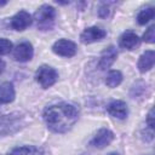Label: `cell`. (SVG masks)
I'll return each mask as SVG.
<instances>
[{
    "mask_svg": "<svg viewBox=\"0 0 155 155\" xmlns=\"http://www.w3.org/2000/svg\"><path fill=\"white\" fill-rule=\"evenodd\" d=\"M44 121L47 127L56 133H64L71 130L79 119L78 109L69 103H58L44 110Z\"/></svg>",
    "mask_w": 155,
    "mask_h": 155,
    "instance_id": "6da1fadb",
    "label": "cell"
},
{
    "mask_svg": "<svg viewBox=\"0 0 155 155\" xmlns=\"http://www.w3.org/2000/svg\"><path fill=\"white\" fill-rule=\"evenodd\" d=\"M24 125L22 114H0V136H8L18 132Z\"/></svg>",
    "mask_w": 155,
    "mask_h": 155,
    "instance_id": "7a4b0ae2",
    "label": "cell"
},
{
    "mask_svg": "<svg viewBox=\"0 0 155 155\" xmlns=\"http://www.w3.org/2000/svg\"><path fill=\"white\" fill-rule=\"evenodd\" d=\"M54 18H56V10L53 6H51L48 4L41 5L34 15V19L40 30L50 29L54 22Z\"/></svg>",
    "mask_w": 155,
    "mask_h": 155,
    "instance_id": "3957f363",
    "label": "cell"
},
{
    "mask_svg": "<svg viewBox=\"0 0 155 155\" xmlns=\"http://www.w3.org/2000/svg\"><path fill=\"white\" fill-rule=\"evenodd\" d=\"M35 80L42 88H48L58 80V73L50 65H41L35 73Z\"/></svg>",
    "mask_w": 155,
    "mask_h": 155,
    "instance_id": "277c9868",
    "label": "cell"
},
{
    "mask_svg": "<svg viewBox=\"0 0 155 155\" xmlns=\"http://www.w3.org/2000/svg\"><path fill=\"white\" fill-rule=\"evenodd\" d=\"M52 51L61 56V57H73L75 56L78 48L75 42H73L71 40H67V39H59L57 40L53 45H52Z\"/></svg>",
    "mask_w": 155,
    "mask_h": 155,
    "instance_id": "5b68a950",
    "label": "cell"
},
{
    "mask_svg": "<svg viewBox=\"0 0 155 155\" xmlns=\"http://www.w3.org/2000/svg\"><path fill=\"white\" fill-rule=\"evenodd\" d=\"M107 36V31L99 27H90L86 28L81 35H80V40L84 44H92L96 41H101Z\"/></svg>",
    "mask_w": 155,
    "mask_h": 155,
    "instance_id": "8992f818",
    "label": "cell"
},
{
    "mask_svg": "<svg viewBox=\"0 0 155 155\" xmlns=\"http://www.w3.org/2000/svg\"><path fill=\"white\" fill-rule=\"evenodd\" d=\"M34 48L33 45L28 41H23L18 44L13 50V58L17 62H28L33 58Z\"/></svg>",
    "mask_w": 155,
    "mask_h": 155,
    "instance_id": "52a82bcc",
    "label": "cell"
},
{
    "mask_svg": "<svg viewBox=\"0 0 155 155\" xmlns=\"http://www.w3.org/2000/svg\"><path fill=\"white\" fill-rule=\"evenodd\" d=\"M114 139V133L109 130V128H101L94 137L91 140V145H93L94 148L98 149H103L105 147H108Z\"/></svg>",
    "mask_w": 155,
    "mask_h": 155,
    "instance_id": "ba28073f",
    "label": "cell"
},
{
    "mask_svg": "<svg viewBox=\"0 0 155 155\" xmlns=\"http://www.w3.org/2000/svg\"><path fill=\"white\" fill-rule=\"evenodd\" d=\"M31 22L33 18L29 15V12L22 10L11 18V28L15 30H24L31 24Z\"/></svg>",
    "mask_w": 155,
    "mask_h": 155,
    "instance_id": "9c48e42d",
    "label": "cell"
},
{
    "mask_svg": "<svg viewBox=\"0 0 155 155\" xmlns=\"http://www.w3.org/2000/svg\"><path fill=\"white\" fill-rule=\"evenodd\" d=\"M116 57H117V51H116V47L115 46L110 45L107 48H104L103 52H102V54H101L99 63H98L99 69L101 70H105L109 67H111L113 63L115 62Z\"/></svg>",
    "mask_w": 155,
    "mask_h": 155,
    "instance_id": "30bf717a",
    "label": "cell"
},
{
    "mask_svg": "<svg viewBox=\"0 0 155 155\" xmlns=\"http://www.w3.org/2000/svg\"><path fill=\"white\" fill-rule=\"evenodd\" d=\"M107 110L108 113L113 116V117H116V119H125L127 117V114H128V108H127V104L122 101H113L108 104L107 107Z\"/></svg>",
    "mask_w": 155,
    "mask_h": 155,
    "instance_id": "8fae6325",
    "label": "cell"
},
{
    "mask_svg": "<svg viewBox=\"0 0 155 155\" xmlns=\"http://www.w3.org/2000/svg\"><path fill=\"white\" fill-rule=\"evenodd\" d=\"M119 44L122 48L125 50H128V51H132L134 50L138 45H139V38L138 35L132 31V30H126L125 33H122V35L120 36V40H119Z\"/></svg>",
    "mask_w": 155,
    "mask_h": 155,
    "instance_id": "7c38bea8",
    "label": "cell"
},
{
    "mask_svg": "<svg viewBox=\"0 0 155 155\" xmlns=\"http://www.w3.org/2000/svg\"><path fill=\"white\" fill-rule=\"evenodd\" d=\"M15 97H16V92L12 82L10 81L2 82L0 85V104H8L13 102Z\"/></svg>",
    "mask_w": 155,
    "mask_h": 155,
    "instance_id": "4fadbf2b",
    "label": "cell"
},
{
    "mask_svg": "<svg viewBox=\"0 0 155 155\" xmlns=\"http://www.w3.org/2000/svg\"><path fill=\"white\" fill-rule=\"evenodd\" d=\"M154 62H155V52L153 50L145 51L138 59V69H139V71L140 73L149 71L154 67Z\"/></svg>",
    "mask_w": 155,
    "mask_h": 155,
    "instance_id": "5bb4252c",
    "label": "cell"
},
{
    "mask_svg": "<svg viewBox=\"0 0 155 155\" xmlns=\"http://www.w3.org/2000/svg\"><path fill=\"white\" fill-rule=\"evenodd\" d=\"M8 155H44V150L34 145H23L13 148Z\"/></svg>",
    "mask_w": 155,
    "mask_h": 155,
    "instance_id": "9a60e30c",
    "label": "cell"
},
{
    "mask_svg": "<svg viewBox=\"0 0 155 155\" xmlns=\"http://www.w3.org/2000/svg\"><path fill=\"white\" fill-rule=\"evenodd\" d=\"M122 74L120 70H110L107 75V79H105V84L108 87L110 88H114L116 86H119L121 82H122Z\"/></svg>",
    "mask_w": 155,
    "mask_h": 155,
    "instance_id": "2e32d148",
    "label": "cell"
},
{
    "mask_svg": "<svg viewBox=\"0 0 155 155\" xmlns=\"http://www.w3.org/2000/svg\"><path fill=\"white\" fill-rule=\"evenodd\" d=\"M154 16H155V10H154V7H145V8H143V10L138 13V16H137V22H138L140 25H144V24H147L150 19H153Z\"/></svg>",
    "mask_w": 155,
    "mask_h": 155,
    "instance_id": "e0dca14e",
    "label": "cell"
},
{
    "mask_svg": "<svg viewBox=\"0 0 155 155\" xmlns=\"http://www.w3.org/2000/svg\"><path fill=\"white\" fill-rule=\"evenodd\" d=\"M143 41L149 42V44L155 42V25H154V24L150 25V27L145 30V33L143 34Z\"/></svg>",
    "mask_w": 155,
    "mask_h": 155,
    "instance_id": "ac0fdd59",
    "label": "cell"
},
{
    "mask_svg": "<svg viewBox=\"0 0 155 155\" xmlns=\"http://www.w3.org/2000/svg\"><path fill=\"white\" fill-rule=\"evenodd\" d=\"M11 50H12V42L7 39L0 38V56L7 54L8 52H11Z\"/></svg>",
    "mask_w": 155,
    "mask_h": 155,
    "instance_id": "d6986e66",
    "label": "cell"
},
{
    "mask_svg": "<svg viewBox=\"0 0 155 155\" xmlns=\"http://www.w3.org/2000/svg\"><path fill=\"white\" fill-rule=\"evenodd\" d=\"M110 5V2H103V4H101V7H99V10H98V15H99V17H102V18H107L108 17V15H109V8H108V6Z\"/></svg>",
    "mask_w": 155,
    "mask_h": 155,
    "instance_id": "ffe728a7",
    "label": "cell"
},
{
    "mask_svg": "<svg viewBox=\"0 0 155 155\" xmlns=\"http://www.w3.org/2000/svg\"><path fill=\"white\" fill-rule=\"evenodd\" d=\"M147 124H148V126H149L150 130L154 128L155 122H154V109H153V108H151V109L149 110V113H148V116H147Z\"/></svg>",
    "mask_w": 155,
    "mask_h": 155,
    "instance_id": "44dd1931",
    "label": "cell"
},
{
    "mask_svg": "<svg viewBox=\"0 0 155 155\" xmlns=\"http://www.w3.org/2000/svg\"><path fill=\"white\" fill-rule=\"evenodd\" d=\"M4 69H5V62L2 59H0V74L4 71Z\"/></svg>",
    "mask_w": 155,
    "mask_h": 155,
    "instance_id": "7402d4cb",
    "label": "cell"
},
{
    "mask_svg": "<svg viewBox=\"0 0 155 155\" xmlns=\"http://www.w3.org/2000/svg\"><path fill=\"white\" fill-rule=\"evenodd\" d=\"M6 4H7V1H0V6H4Z\"/></svg>",
    "mask_w": 155,
    "mask_h": 155,
    "instance_id": "603a6c76",
    "label": "cell"
},
{
    "mask_svg": "<svg viewBox=\"0 0 155 155\" xmlns=\"http://www.w3.org/2000/svg\"><path fill=\"white\" fill-rule=\"evenodd\" d=\"M109 155H119V154H116V153H110Z\"/></svg>",
    "mask_w": 155,
    "mask_h": 155,
    "instance_id": "cb8c5ba5",
    "label": "cell"
}]
</instances>
